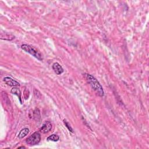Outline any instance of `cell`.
I'll return each instance as SVG.
<instances>
[{
    "label": "cell",
    "mask_w": 149,
    "mask_h": 149,
    "mask_svg": "<svg viewBox=\"0 0 149 149\" xmlns=\"http://www.w3.org/2000/svg\"><path fill=\"white\" fill-rule=\"evenodd\" d=\"M59 140V137L57 134H53L52 135L49 136L47 138V140L52 141H58Z\"/></svg>",
    "instance_id": "30bf717a"
},
{
    "label": "cell",
    "mask_w": 149,
    "mask_h": 149,
    "mask_svg": "<svg viewBox=\"0 0 149 149\" xmlns=\"http://www.w3.org/2000/svg\"><path fill=\"white\" fill-rule=\"evenodd\" d=\"M52 129V124L50 121H46L43 124L42 126L41 127L40 131L43 133H47L49 132Z\"/></svg>",
    "instance_id": "5b68a950"
},
{
    "label": "cell",
    "mask_w": 149,
    "mask_h": 149,
    "mask_svg": "<svg viewBox=\"0 0 149 149\" xmlns=\"http://www.w3.org/2000/svg\"><path fill=\"white\" fill-rule=\"evenodd\" d=\"M84 76L87 80V83L89 84L93 90L100 97H103L104 96V92L103 90V88L101 84L99 83L97 79L92 75L88 73L84 74Z\"/></svg>",
    "instance_id": "6da1fadb"
},
{
    "label": "cell",
    "mask_w": 149,
    "mask_h": 149,
    "mask_svg": "<svg viewBox=\"0 0 149 149\" xmlns=\"http://www.w3.org/2000/svg\"><path fill=\"white\" fill-rule=\"evenodd\" d=\"M33 118H34V119H36V118H41V117H40V111H39V110H38V109H36L35 110V111H34V112H33ZM38 118H37V121H38Z\"/></svg>",
    "instance_id": "7c38bea8"
},
{
    "label": "cell",
    "mask_w": 149,
    "mask_h": 149,
    "mask_svg": "<svg viewBox=\"0 0 149 149\" xmlns=\"http://www.w3.org/2000/svg\"><path fill=\"white\" fill-rule=\"evenodd\" d=\"M64 124L65 125V126L67 128H68V130L70 131L71 132H72V133H73V129L72 128L71 126L70 125V124H69L68 122H67L65 119H64Z\"/></svg>",
    "instance_id": "8fae6325"
},
{
    "label": "cell",
    "mask_w": 149,
    "mask_h": 149,
    "mask_svg": "<svg viewBox=\"0 0 149 149\" xmlns=\"http://www.w3.org/2000/svg\"><path fill=\"white\" fill-rule=\"evenodd\" d=\"M0 38H1V39L2 40L11 41L15 38V36H13L12 35L8 34V33H4V34H2V33H1Z\"/></svg>",
    "instance_id": "52a82bcc"
},
{
    "label": "cell",
    "mask_w": 149,
    "mask_h": 149,
    "mask_svg": "<svg viewBox=\"0 0 149 149\" xmlns=\"http://www.w3.org/2000/svg\"><path fill=\"white\" fill-rule=\"evenodd\" d=\"M41 140V135L38 132H35L26 139V142L31 146H35L39 143Z\"/></svg>",
    "instance_id": "3957f363"
},
{
    "label": "cell",
    "mask_w": 149,
    "mask_h": 149,
    "mask_svg": "<svg viewBox=\"0 0 149 149\" xmlns=\"http://www.w3.org/2000/svg\"><path fill=\"white\" fill-rule=\"evenodd\" d=\"M29 132V130L28 128H24L23 129H22L21 132H19V133L18 134V138L19 139H22L24 137H25Z\"/></svg>",
    "instance_id": "9c48e42d"
},
{
    "label": "cell",
    "mask_w": 149,
    "mask_h": 149,
    "mask_svg": "<svg viewBox=\"0 0 149 149\" xmlns=\"http://www.w3.org/2000/svg\"><path fill=\"white\" fill-rule=\"evenodd\" d=\"M52 69H53L54 72L57 74H58V75L59 74H61L64 71L63 68L58 62H55V63L53 64V65H52Z\"/></svg>",
    "instance_id": "8992f818"
},
{
    "label": "cell",
    "mask_w": 149,
    "mask_h": 149,
    "mask_svg": "<svg viewBox=\"0 0 149 149\" xmlns=\"http://www.w3.org/2000/svg\"><path fill=\"white\" fill-rule=\"evenodd\" d=\"M11 93H12L13 94H15L16 96H17L19 98V101H20V102L22 103V100H21V92L20 89H19V88L16 87H13L11 89Z\"/></svg>",
    "instance_id": "ba28073f"
},
{
    "label": "cell",
    "mask_w": 149,
    "mask_h": 149,
    "mask_svg": "<svg viewBox=\"0 0 149 149\" xmlns=\"http://www.w3.org/2000/svg\"><path fill=\"white\" fill-rule=\"evenodd\" d=\"M21 49L26 52H28V53H29L33 57L36 58L37 59L40 60V61H42L43 60L42 54H41L40 51L37 49H36L35 47L28 44H23L22 45Z\"/></svg>",
    "instance_id": "7a4b0ae2"
},
{
    "label": "cell",
    "mask_w": 149,
    "mask_h": 149,
    "mask_svg": "<svg viewBox=\"0 0 149 149\" xmlns=\"http://www.w3.org/2000/svg\"><path fill=\"white\" fill-rule=\"evenodd\" d=\"M25 148V147H24V146H21V147H18V148Z\"/></svg>",
    "instance_id": "5bb4252c"
},
{
    "label": "cell",
    "mask_w": 149,
    "mask_h": 149,
    "mask_svg": "<svg viewBox=\"0 0 149 149\" xmlns=\"http://www.w3.org/2000/svg\"><path fill=\"white\" fill-rule=\"evenodd\" d=\"M34 95L37 98H40L42 97V94L40 93V92L37 89L34 90Z\"/></svg>",
    "instance_id": "4fadbf2b"
},
{
    "label": "cell",
    "mask_w": 149,
    "mask_h": 149,
    "mask_svg": "<svg viewBox=\"0 0 149 149\" xmlns=\"http://www.w3.org/2000/svg\"><path fill=\"white\" fill-rule=\"evenodd\" d=\"M4 81L6 85L8 86H12V87H16V86H19L20 84L15 80H14L13 79L10 78V77H5L4 78Z\"/></svg>",
    "instance_id": "277c9868"
}]
</instances>
